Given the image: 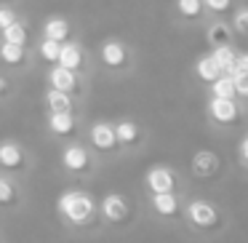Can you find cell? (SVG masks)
Segmentation results:
<instances>
[{
	"mask_svg": "<svg viewBox=\"0 0 248 243\" xmlns=\"http://www.w3.org/2000/svg\"><path fill=\"white\" fill-rule=\"evenodd\" d=\"M96 59L109 75H128L136 65L134 49L120 38H104L96 49Z\"/></svg>",
	"mask_w": 248,
	"mask_h": 243,
	"instance_id": "obj_1",
	"label": "cell"
},
{
	"mask_svg": "<svg viewBox=\"0 0 248 243\" xmlns=\"http://www.w3.org/2000/svg\"><path fill=\"white\" fill-rule=\"evenodd\" d=\"M56 209H59V214L75 227L88 225V222L96 216V203H93V198L88 193H83V190H67V193H62L59 200H56Z\"/></svg>",
	"mask_w": 248,
	"mask_h": 243,
	"instance_id": "obj_2",
	"label": "cell"
},
{
	"mask_svg": "<svg viewBox=\"0 0 248 243\" xmlns=\"http://www.w3.org/2000/svg\"><path fill=\"white\" fill-rule=\"evenodd\" d=\"M43 81H46L48 88H59V91H64V94H72L78 102H83L86 94H88V75L75 72V70H67V67H62V65L46 67Z\"/></svg>",
	"mask_w": 248,
	"mask_h": 243,
	"instance_id": "obj_3",
	"label": "cell"
},
{
	"mask_svg": "<svg viewBox=\"0 0 248 243\" xmlns=\"http://www.w3.org/2000/svg\"><path fill=\"white\" fill-rule=\"evenodd\" d=\"M184 216H187V222L195 230H203V232H214V230H219V227H224L221 211L216 209L211 200H203V198L189 200L187 209H184Z\"/></svg>",
	"mask_w": 248,
	"mask_h": 243,
	"instance_id": "obj_4",
	"label": "cell"
},
{
	"mask_svg": "<svg viewBox=\"0 0 248 243\" xmlns=\"http://www.w3.org/2000/svg\"><path fill=\"white\" fill-rule=\"evenodd\" d=\"M205 115H208L211 123L230 129V126H237L243 120V104H240V99L208 97V102H205Z\"/></svg>",
	"mask_w": 248,
	"mask_h": 243,
	"instance_id": "obj_5",
	"label": "cell"
},
{
	"mask_svg": "<svg viewBox=\"0 0 248 243\" xmlns=\"http://www.w3.org/2000/svg\"><path fill=\"white\" fill-rule=\"evenodd\" d=\"M35 65V49L32 46H19L0 40V67L6 72H30Z\"/></svg>",
	"mask_w": 248,
	"mask_h": 243,
	"instance_id": "obj_6",
	"label": "cell"
},
{
	"mask_svg": "<svg viewBox=\"0 0 248 243\" xmlns=\"http://www.w3.org/2000/svg\"><path fill=\"white\" fill-rule=\"evenodd\" d=\"M62 168L70 174H88L93 168V152L83 142H67L62 147Z\"/></svg>",
	"mask_w": 248,
	"mask_h": 243,
	"instance_id": "obj_7",
	"label": "cell"
},
{
	"mask_svg": "<svg viewBox=\"0 0 248 243\" xmlns=\"http://www.w3.org/2000/svg\"><path fill=\"white\" fill-rule=\"evenodd\" d=\"M88 147L93 152H102V155H109V152L120 150L115 123H109V120H93L88 126Z\"/></svg>",
	"mask_w": 248,
	"mask_h": 243,
	"instance_id": "obj_8",
	"label": "cell"
},
{
	"mask_svg": "<svg viewBox=\"0 0 248 243\" xmlns=\"http://www.w3.org/2000/svg\"><path fill=\"white\" fill-rule=\"evenodd\" d=\"M59 65L67 67V70H75V72L88 75V72H91V54H88V49L80 43V40L72 38V40H67V43H62Z\"/></svg>",
	"mask_w": 248,
	"mask_h": 243,
	"instance_id": "obj_9",
	"label": "cell"
},
{
	"mask_svg": "<svg viewBox=\"0 0 248 243\" xmlns=\"http://www.w3.org/2000/svg\"><path fill=\"white\" fill-rule=\"evenodd\" d=\"M0 171L22 174L27 171V150L16 139H0Z\"/></svg>",
	"mask_w": 248,
	"mask_h": 243,
	"instance_id": "obj_10",
	"label": "cell"
},
{
	"mask_svg": "<svg viewBox=\"0 0 248 243\" xmlns=\"http://www.w3.org/2000/svg\"><path fill=\"white\" fill-rule=\"evenodd\" d=\"M176 171L171 166H150L144 174V184L150 190V195H157V193H173L176 190Z\"/></svg>",
	"mask_w": 248,
	"mask_h": 243,
	"instance_id": "obj_11",
	"label": "cell"
},
{
	"mask_svg": "<svg viewBox=\"0 0 248 243\" xmlns=\"http://www.w3.org/2000/svg\"><path fill=\"white\" fill-rule=\"evenodd\" d=\"M78 113H46V129L56 139H72L78 134Z\"/></svg>",
	"mask_w": 248,
	"mask_h": 243,
	"instance_id": "obj_12",
	"label": "cell"
},
{
	"mask_svg": "<svg viewBox=\"0 0 248 243\" xmlns=\"http://www.w3.org/2000/svg\"><path fill=\"white\" fill-rule=\"evenodd\" d=\"M189 171L198 179H216L221 174V158L214 150H198L189 161Z\"/></svg>",
	"mask_w": 248,
	"mask_h": 243,
	"instance_id": "obj_13",
	"label": "cell"
},
{
	"mask_svg": "<svg viewBox=\"0 0 248 243\" xmlns=\"http://www.w3.org/2000/svg\"><path fill=\"white\" fill-rule=\"evenodd\" d=\"M40 38L56 40V43H67V40L75 38V30H72V22L62 14H51V16L43 19L40 24Z\"/></svg>",
	"mask_w": 248,
	"mask_h": 243,
	"instance_id": "obj_14",
	"label": "cell"
},
{
	"mask_svg": "<svg viewBox=\"0 0 248 243\" xmlns=\"http://www.w3.org/2000/svg\"><path fill=\"white\" fill-rule=\"evenodd\" d=\"M99 211H102V216L107 222H112V225H123V222H128V216H131V206H128V200H125L120 193L104 195Z\"/></svg>",
	"mask_w": 248,
	"mask_h": 243,
	"instance_id": "obj_15",
	"label": "cell"
},
{
	"mask_svg": "<svg viewBox=\"0 0 248 243\" xmlns=\"http://www.w3.org/2000/svg\"><path fill=\"white\" fill-rule=\"evenodd\" d=\"M43 107L46 113H75L78 110V99L72 94H64L59 88H48L43 91Z\"/></svg>",
	"mask_w": 248,
	"mask_h": 243,
	"instance_id": "obj_16",
	"label": "cell"
},
{
	"mask_svg": "<svg viewBox=\"0 0 248 243\" xmlns=\"http://www.w3.org/2000/svg\"><path fill=\"white\" fill-rule=\"evenodd\" d=\"M115 134H118V145L120 147H136L141 139H144V131H141V126L136 123V120L131 118H123L115 123Z\"/></svg>",
	"mask_w": 248,
	"mask_h": 243,
	"instance_id": "obj_17",
	"label": "cell"
},
{
	"mask_svg": "<svg viewBox=\"0 0 248 243\" xmlns=\"http://www.w3.org/2000/svg\"><path fill=\"white\" fill-rule=\"evenodd\" d=\"M205 40H208L211 49H214V46H232L235 30H232L230 22H211L208 27H205Z\"/></svg>",
	"mask_w": 248,
	"mask_h": 243,
	"instance_id": "obj_18",
	"label": "cell"
},
{
	"mask_svg": "<svg viewBox=\"0 0 248 243\" xmlns=\"http://www.w3.org/2000/svg\"><path fill=\"white\" fill-rule=\"evenodd\" d=\"M152 209H155L157 216L173 219V216H179V211H182V203H179L176 193H157V195H152Z\"/></svg>",
	"mask_w": 248,
	"mask_h": 243,
	"instance_id": "obj_19",
	"label": "cell"
},
{
	"mask_svg": "<svg viewBox=\"0 0 248 243\" xmlns=\"http://www.w3.org/2000/svg\"><path fill=\"white\" fill-rule=\"evenodd\" d=\"M173 8H176V16L182 19V22H189V24H198L200 19L208 14L203 6V0H176Z\"/></svg>",
	"mask_w": 248,
	"mask_h": 243,
	"instance_id": "obj_20",
	"label": "cell"
},
{
	"mask_svg": "<svg viewBox=\"0 0 248 243\" xmlns=\"http://www.w3.org/2000/svg\"><path fill=\"white\" fill-rule=\"evenodd\" d=\"M59 54H62V43L48 40V38H38V43H35V59H40L46 67H54V65H59Z\"/></svg>",
	"mask_w": 248,
	"mask_h": 243,
	"instance_id": "obj_21",
	"label": "cell"
},
{
	"mask_svg": "<svg viewBox=\"0 0 248 243\" xmlns=\"http://www.w3.org/2000/svg\"><path fill=\"white\" fill-rule=\"evenodd\" d=\"M195 75H198V81H203V83H208V86H211L216 78L224 75V70L216 65V59L211 54H203L198 62H195Z\"/></svg>",
	"mask_w": 248,
	"mask_h": 243,
	"instance_id": "obj_22",
	"label": "cell"
},
{
	"mask_svg": "<svg viewBox=\"0 0 248 243\" xmlns=\"http://www.w3.org/2000/svg\"><path fill=\"white\" fill-rule=\"evenodd\" d=\"M0 40H6V43H19V46H30V40H32V32H30V24L27 19H19V22H14L11 27H6L3 32H0Z\"/></svg>",
	"mask_w": 248,
	"mask_h": 243,
	"instance_id": "obj_23",
	"label": "cell"
},
{
	"mask_svg": "<svg viewBox=\"0 0 248 243\" xmlns=\"http://www.w3.org/2000/svg\"><path fill=\"white\" fill-rule=\"evenodd\" d=\"M211 56H214L216 65L224 70V75H235V70H237V51H235V46H214V49H211Z\"/></svg>",
	"mask_w": 248,
	"mask_h": 243,
	"instance_id": "obj_24",
	"label": "cell"
},
{
	"mask_svg": "<svg viewBox=\"0 0 248 243\" xmlns=\"http://www.w3.org/2000/svg\"><path fill=\"white\" fill-rule=\"evenodd\" d=\"M19 200H22L19 184L8 174H0V209H14V206H19Z\"/></svg>",
	"mask_w": 248,
	"mask_h": 243,
	"instance_id": "obj_25",
	"label": "cell"
},
{
	"mask_svg": "<svg viewBox=\"0 0 248 243\" xmlns=\"http://www.w3.org/2000/svg\"><path fill=\"white\" fill-rule=\"evenodd\" d=\"M211 97H224V99H237V88H235V81L232 75H221L211 83Z\"/></svg>",
	"mask_w": 248,
	"mask_h": 243,
	"instance_id": "obj_26",
	"label": "cell"
},
{
	"mask_svg": "<svg viewBox=\"0 0 248 243\" xmlns=\"http://www.w3.org/2000/svg\"><path fill=\"white\" fill-rule=\"evenodd\" d=\"M230 24H232V30H235V35H248V6L235 8Z\"/></svg>",
	"mask_w": 248,
	"mask_h": 243,
	"instance_id": "obj_27",
	"label": "cell"
},
{
	"mask_svg": "<svg viewBox=\"0 0 248 243\" xmlns=\"http://www.w3.org/2000/svg\"><path fill=\"white\" fill-rule=\"evenodd\" d=\"M203 6L208 14L221 16V14H230L232 8H235V0H203Z\"/></svg>",
	"mask_w": 248,
	"mask_h": 243,
	"instance_id": "obj_28",
	"label": "cell"
},
{
	"mask_svg": "<svg viewBox=\"0 0 248 243\" xmlns=\"http://www.w3.org/2000/svg\"><path fill=\"white\" fill-rule=\"evenodd\" d=\"M19 19H22V14H19L16 6H0V32L11 27L14 22H19Z\"/></svg>",
	"mask_w": 248,
	"mask_h": 243,
	"instance_id": "obj_29",
	"label": "cell"
},
{
	"mask_svg": "<svg viewBox=\"0 0 248 243\" xmlns=\"http://www.w3.org/2000/svg\"><path fill=\"white\" fill-rule=\"evenodd\" d=\"M232 81H235V88H237V99H240V102H248V72L235 70Z\"/></svg>",
	"mask_w": 248,
	"mask_h": 243,
	"instance_id": "obj_30",
	"label": "cell"
},
{
	"mask_svg": "<svg viewBox=\"0 0 248 243\" xmlns=\"http://www.w3.org/2000/svg\"><path fill=\"white\" fill-rule=\"evenodd\" d=\"M14 91H16V88H14L11 75H8V72H0V104H6L8 99L14 97Z\"/></svg>",
	"mask_w": 248,
	"mask_h": 243,
	"instance_id": "obj_31",
	"label": "cell"
},
{
	"mask_svg": "<svg viewBox=\"0 0 248 243\" xmlns=\"http://www.w3.org/2000/svg\"><path fill=\"white\" fill-rule=\"evenodd\" d=\"M237 158H240V163L248 168V134L243 136V139H240V145H237Z\"/></svg>",
	"mask_w": 248,
	"mask_h": 243,
	"instance_id": "obj_32",
	"label": "cell"
},
{
	"mask_svg": "<svg viewBox=\"0 0 248 243\" xmlns=\"http://www.w3.org/2000/svg\"><path fill=\"white\" fill-rule=\"evenodd\" d=\"M237 70L248 72V51H237Z\"/></svg>",
	"mask_w": 248,
	"mask_h": 243,
	"instance_id": "obj_33",
	"label": "cell"
},
{
	"mask_svg": "<svg viewBox=\"0 0 248 243\" xmlns=\"http://www.w3.org/2000/svg\"><path fill=\"white\" fill-rule=\"evenodd\" d=\"M22 0H0V6H19Z\"/></svg>",
	"mask_w": 248,
	"mask_h": 243,
	"instance_id": "obj_34",
	"label": "cell"
}]
</instances>
